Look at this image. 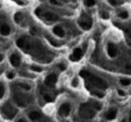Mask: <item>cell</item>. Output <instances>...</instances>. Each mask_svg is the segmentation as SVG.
<instances>
[{"mask_svg":"<svg viewBox=\"0 0 131 122\" xmlns=\"http://www.w3.org/2000/svg\"><path fill=\"white\" fill-rule=\"evenodd\" d=\"M18 109L15 107V105L12 104L11 102H5L3 105L1 109H0V112L2 113V115L8 120H13L18 114Z\"/></svg>","mask_w":131,"mask_h":122,"instance_id":"6da1fadb","label":"cell"},{"mask_svg":"<svg viewBox=\"0 0 131 122\" xmlns=\"http://www.w3.org/2000/svg\"><path fill=\"white\" fill-rule=\"evenodd\" d=\"M79 116L84 120H91L96 116V110L89 105H82L79 110Z\"/></svg>","mask_w":131,"mask_h":122,"instance_id":"7a4b0ae2","label":"cell"},{"mask_svg":"<svg viewBox=\"0 0 131 122\" xmlns=\"http://www.w3.org/2000/svg\"><path fill=\"white\" fill-rule=\"evenodd\" d=\"M71 111H72L71 103L68 102H64L59 105L58 110H57V114L59 115L61 118H67L71 114Z\"/></svg>","mask_w":131,"mask_h":122,"instance_id":"3957f363","label":"cell"},{"mask_svg":"<svg viewBox=\"0 0 131 122\" xmlns=\"http://www.w3.org/2000/svg\"><path fill=\"white\" fill-rule=\"evenodd\" d=\"M87 77L90 79L92 84L94 85L95 86H97V87L101 88V89H106V88L108 87V85H107V83L105 82V81H103V80L101 79V78H99V77H97V76L92 75L90 73H89V75H88Z\"/></svg>","mask_w":131,"mask_h":122,"instance_id":"277c9868","label":"cell"},{"mask_svg":"<svg viewBox=\"0 0 131 122\" xmlns=\"http://www.w3.org/2000/svg\"><path fill=\"white\" fill-rule=\"evenodd\" d=\"M78 24L83 30L88 31L92 28L93 21L89 16H82L81 19L78 21Z\"/></svg>","mask_w":131,"mask_h":122,"instance_id":"5b68a950","label":"cell"},{"mask_svg":"<svg viewBox=\"0 0 131 122\" xmlns=\"http://www.w3.org/2000/svg\"><path fill=\"white\" fill-rule=\"evenodd\" d=\"M14 102H15V106L20 108H24L27 105L26 99H24L23 96L22 94H19V93H16V94L14 95Z\"/></svg>","mask_w":131,"mask_h":122,"instance_id":"8992f818","label":"cell"},{"mask_svg":"<svg viewBox=\"0 0 131 122\" xmlns=\"http://www.w3.org/2000/svg\"><path fill=\"white\" fill-rule=\"evenodd\" d=\"M117 117H118V109H116V108H111V109H109L106 111L105 115H104L105 120H107V121H112Z\"/></svg>","mask_w":131,"mask_h":122,"instance_id":"52a82bcc","label":"cell"},{"mask_svg":"<svg viewBox=\"0 0 131 122\" xmlns=\"http://www.w3.org/2000/svg\"><path fill=\"white\" fill-rule=\"evenodd\" d=\"M107 54L111 58H114V57H117V55H118V49L113 43H108V45H107Z\"/></svg>","mask_w":131,"mask_h":122,"instance_id":"ba28073f","label":"cell"},{"mask_svg":"<svg viewBox=\"0 0 131 122\" xmlns=\"http://www.w3.org/2000/svg\"><path fill=\"white\" fill-rule=\"evenodd\" d=\"M82 57H83V50H82L81 48H76L70 55V60L76 62V61L81 59Z\"/></svg>","mask_w":131,"mask_h":122,"instance_id":"9c48e42d","label":"cell"},{"mask_svg":"<svg viewBox=\"0 0 131 122\" xmlns=\"http://www.w3.org/2000/svg\"><path fill=\"white\" fill-rule=\"evenodd\" d=\"M28 119L32 122L40 121V120L41 119V113L39 110H32L28 113Z\"/></svg>","mask_w":131,"mask_h":122,"instance_id":"30bf717a","label":"cell"},{"mask_svg":"<svg viewBox=\"0 0 131 122\" xmlns=\"http://www.w3.org/2000/svg\"><path fill=\"white\" fill-rule=\"evenodd\" d=\"M57 81V76L56 74L51 73L50 75H48L45 78V84L49 86H54Z\"/></svg>","mask_w":131,"mask_h":122,"instance_id":"8fae6325","label":"cell"},{"mask_svg":"<svg viewBox=\"0 0 131 122\" xmlns=\"http://www.w3.org/2000/svg\"><path fill=\"white\" fill-rule=\"evenodd\" d=\"M10 63L13 67H17L21 65V57L18 55L17 53H13L12 55L10 56Z\"/></svg>","mask_w":131,"mask_h":122,"instance_id":"7c38bea8","label":"cell"},{"mask_svg":"<svg viewBox=\"0 0 131 122\" xmlns=\"http://www.w3.org/2000/svg\"><path fill=\"white\" fill-rule=\"evenodd\" d=\"M11 33V29L7 24H2L0 26V34L2 36H8Z\"/></svg>","mask_w":131,"mask_h":122,"instance_id":"4fadbf2b","label":"cell"},{"mask_svg":"<svg viewBox=\"0 0 131 122\" xmlns=\"http://www.w3.org/2000/svg\"><path fill=\"white\" fill-rule=\"evenodd\" d=\"M53 33H54L55 35H57V37L59 38L65 37V31L60 26H55L53 28Z\"/></svg>","mask_w":131,"mask_h":122,"instance_id":"5bb4252c","label":"cell"},{"mask_svg":"<svg viewBox=\"0 0 131 122\" xmlns=\"http://www.w3.org/2000/svg\"><path fill=\"white\" fill-rule=\"evenodd\" d=\"M43 15H44V17L46 18L48 21H51V22H54V21L58 20V16H57V15H56L55 14H53V13L46 12Z\"/></svg>","mask_w":131,"mask_h":122,"instance_id":"9a60e30c","label":"cell"},{"mask_svg":"<svg viewBox=\"0 0 131 122\" xmlns=\"http://www.w3.org/2000/svg\"><path fill=\"white\" fill-rule=\"evenodd\" d=\"M119 84H120L122 86H129L131 85V79L130 78H127V77H123L119 79Z\"/></svg>","mask_w":131,"mask_h":122,"instance_id":"2e32d148","label":"cell"},{"mask_svg":"<svg viewBox=\"0 0 131 122\" xmlns=\"http://www.w3.org/2000/svg\"><path fill=\"white\" fill-rule=\"evenodd\" d=\"M16 44L19 48L21 49H24L26 47V45H27V42H26V40H25L24 38H20L19 40H17L16 41Z\"/></svg>","mask_w":131,"mask_h":122,"instance_id":"e0dca14e","label":"cell"},{"mask_svg":"<svg viewBox=\"0 0 131 122\" xmlns=\"http://www.w3.org/2000/svg\"><path fill=\"white\" fill-rule=\"evenodd\" d=\"M91 106L94 108V109L96 110V111H99V110H101V108H102V104H101L100 102H97V101H95V102H93V104H92Z\"/></svg>","mask_w":131,"mask_h":122,"instance_id":"ac0fdd59","label":"cell"},{"mask_svg":"<svg viewBox=\"0 0 131 122\" xmlns=\"http://www.w3.org/2000/svg\"><path fill=\"white\" fill-rule=\"evenodd\" d=\"M5 94V86L3 83H0V101L3 100Z\"/></svg>","mask_w":131,"mask_h":122,"instance_id":"d6986e66","label":"cell"},{"mask_svg":"<svg viewBox=\"0 0 131 122\" xmlns=\"http://www.w3.org/2000/svg\"><path fill=\"white\" fill-rule=\"evenodd\" d=\"M19 86H20L22 90H25V91H30V90L32 89L31 85L26 84V83H20V84H19Z\"/></svg>","mask_w":131,"mask_h":122,"instance_id":"ffe728a7","label":"cell"},{"mask_svg":"<svg viewBox=\"0 0 131 122\" xmlns=\"http://www.w3.org/2000/svg\"><path fill=\"white\" fill-rule=\"evenodd\" d=\"M22 18H23V16H22V15L21 13H16L15 15V22H17V23L22 22Z\"/></svg>","mask_w":131,"mask_h":122,"instance_id":"44dd1931","label":"cell"},{"mask_svg":"<svg viewBox=\"0 0 131 122\" xmlns=\"http://www.w3.org/2000/svg\"><path fill=\"white\" fill-rule=\"evenodd\" d=\"M78 85H79V80L77 77H75L72 79L71 81V86L73 88H77L78 87Z\"/></svg>","mask_w":131,"mask_h":122,"instance_id":"7402d4cb","label":"cell"},{"mask_svg":"<svg viewBox=\"0 0 131 122\" xmlns=\"http://www.w3.org/2000/svg\"><path fill=\"white\" fill-rule=\"evenodd\" d=\"M84 5L88 6V7H91V6H94L95 5V0H85L84 1Z\"/></svg>","mask_w":131,"mask_h":122,"instance_id":"603a6c76","label":"cell"},{"mask_svg":"<svg viewBox=\"0 0 131 122\" xmlns=\"http://www.w3.org/2000/svg\"><path fill=\"white\" fill-rule=\"evenodd\" d=\"M31 70H32V71H34V72L40 73V72H41L43 69H42V67H39V66H32V67H31Z\"/></svg>","mask_w":131,"mask_h":122,"instance_id":"cb8c5ba5","label":"cell"},{"mask_svg":"<svg viewBox=\"0 0 131 122\" xmlns=\"http://www.w3.org/2000/svg\"><path fill=\"white\" fill-rule=\"evenodd\" d=\"M119 18H121V19H127V18L129 17V13L128 12H121L119 14Z\"/></svg>","mask_w":131,"mask_h":122,"instance_id":"d4e9b609","label":"cell"},{"mask_svg":"<svg viewBox=\"0 0 131 122\" xmlns=\"http://www.w3.org/2000/svg\"><path fill=\"white\" fill-rule=\"evenodd\" d=\"M117 92H118V94H119L120 97H123V96H125V95H126V92H125L124 90H122V89H119Z\"/></svg>","mask_w":131,"mask_h":122,"instance_id":"484cf974","label":"cell"},{"mask_svg":"<svg viewBox=\"0 0 131 122\" xmlns=\"http://www.w3.org/2000/svg\"><path fill=\"white\" fill-rule=\"evenodd\" d=\"M94 95H95V96H96V97H98V98H102L104 96L103 93H102V92H94Z\"/></svg>","mask_w":131,"mask_h":122,"instance_id":"4316f807","label":"cell"},{"mask_svg":"<svg viewBox=\"0 0 131 122\" xmlns=\"http://www.w3.org/2000/svg\"><path fill=\"white\" fill-rule=\"evenodd\" d=\"M6 77H7L8 79H14V78H15V74L11 72H8L7 74H6Z\"/></svg>","mask_w":131,"mask_h":122,"instance_id":"83f0119b","label":"cell"},{"mask_svg":"<svg viewBox=\"0 0 131 122\" xmlns=\"http://www.w3.org/2000/svg\"><path fill=\"white\" fill-rule=\"evenodd\" d=\"M101 16L102 18H103V19H108V18L110 17L109 16V15H108V14H107V13H101Z\"/></svg>","mask_w":131,"mask_h":122,"instance_id":"f1b7e54d","label":"cell"},{"mask_svg":"<svg viewBox=\"0 0 131 122\" xmlns=\"http://www.w3.org/2000/svg\"><path fill=\"white\" fill-rule=\"evenodd\" d=\"M44 99L47 101V102H50V101H51V96H50L49 94H45L44 95Z\"/></svg>","mask_w":131,"mask_h":122,"instance_id":"f546056e","label":"cell"},{"mask_svg":"<svg viewBox=\"0 0 131 122\" xmlns=\"http://www.w3.org/2000/svg\"><path fill=\"white\" fill-rule=\"evenodd\" d=\"M16 122H29V120H27L25 118H20L18 120H16Z\"/></svg>","mask_w":131,"mask_h":122,"instance_id":"4dcf8cb0","label":"cell"},{"mask_svg":"<svg viewBox=\"0 0 131 122\" xmlns=\"http://www.w3.org/2000/svg\"><path fill=\"white\" fill-rule=\"evenodd\" d=\"M109 3L111 4V5H114V6H115V5H117V1H116V0H109Z\"/></svg>","mask_w":131,"mask_h":122,"instance_id":"1f68e13d","label":"cell"},{"mask_svg":"<svg viewBox=\"0 0 131 122\" xmlns=\"http://www.w3.org/2000/svg\"><path fill=\"white\" fill-rule=\"evenodd\" d=\"M57 67H58L60 70H65V68H66V67H65L63 64H59V65H57Z\"/></svg>","mask_w":131,"mask_h":122,"instance_id":"d6a6232c","label":"cell"},{"mask_svg":"<svg viewBox=\"0 0 131 122\" xmlns=\"http://www.w3.org/2000/svg\"><path fill=\"white\" fill-rule=\"evenodd\" d=\"M50 42L52 43V45H53V46H57V43L55 42V41H54L53 40H50Z\"/></svg>","mask_w":131,"mask_h":122,"instance_id":"836d02e7","label":"cell"},{"mask_svg":"<svg viewBox=\"0 0 131 122\" xmlns=\"http://www.w3.org/2000/svg\"><path fill=\"white\" fill-rule=\"evenodd\" d=\"M40 8H38L37 10H35V14H36V15H40Z\"/></svg>","mask_w":131,"mask_h":122,"instance_id":"e575fe53","label":"cell"},{"mask_svg":"<svg viewBox=\"0 0 131 122\" xmlns=\"http://www.w3.org/2000/svg\"><path fill=\"white\" fill-rule=\"evenodd\" d=\"M127 69H128V70H129V71H130V70H131V64H129V65H128V66H127Z\"/></svg>","mask_w":131,"mask_h":122,"instance_id":"d590c367","label":"cell"},{"mask_svg":"<svg viewBox=\"0 0 131 122\" xmlns=\"http://www.w3.org/2000/svg\"><path fill=\"white\" fill-rule=\"evenodd\" d=\"M3 59H4V56H3L2 54L0 53V62H1V61H2Z\"/></svg>","mask_w":131,"mask_h":122,"instance_id":"8d00e7d4","label":"cell"},{"mask_svg":"<svg viewBox=\"0 0 131 122\" xmlns=\"http://www.w3.org/2000/svg\"><path fill=\"white\" fill-rule=\"evenodd\" d=\"M129 122H131V114L129 115Z\"/></svg>","mask_w":131,"mask_h":122,"instance_id":"74e56055","label":"cell"},{"mask_svg":"<svg viewBox=\"0 0 131 122\" xmlns=\"http://www.w3.org/2000/svg\"><path fill=\"white\" fill-rule=\"evenodd\" d=\"M83 122H91V121H90V120H84Z\"/></svg>","mask_w":131,"mask_h":122,"instance_id":"f35d334b","label":"cell"},{"mask_svg":"<svg viewBox=\"0 0 131 122\" xmlns=\"http://www.w3.org/2000/svg\"><path fill=\"white\" fill-rule=\"evenodd\" d=\"M100 122H109V121H107V120H102V121H100Z\"/></svg>","mask_w":131,"mask_h":122,"instance_id":"ab89813d","label":"cell"},{"mask_svg":"<svg viewBox=\"0 0 131 122\" xmlns=\"http://www.w3.org/2000/svg\"><path fill=\"white\" fill-rule=\"evenodd\" d=\"M40 122H48V121H40Z\"/></svg>","mask_w":131,"mask_h":122,"instance_id":"60d3db41","label":"cell"}]
</instances>
